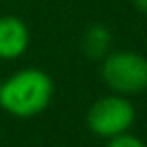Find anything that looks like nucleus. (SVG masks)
<instances>
[{
	"label": "nucleus",
	"mask_w": 147,
	"mask_h": 147,
	"mask_svg": "<svg viewBox=\"0 0 147 147\" xmlns=\"http://www.w3.org/2000/svg\"><path fill=\"white\" fill-rule=\"evenodd\" d=\"M30 46V30L14 14L0 16V60H18Z\"/></svg>",
	"instance_id": "obj_4"
},
{
	"label": "nucleus",
	"mask_w": 147,
	"mask_h": 147,
	"mask_svg": "<svg viewBox=\"0 0 147 147\" xmlns=\"http://www.w3.org/2000/svg\"><path fill=\"white\" fill-rule=\"evenodd\" d=\"M99 74L113 94L135 96L147 90V58L137 52H107L103 56Z\"/></svg>",
	"instance_id": "obj_2"
},
{
	"label": "nucleus",
	"mask_w": 147,
	"mask_h": 147,
	"mask_svg": "<svg viewBox=\"0 0 147 147\" xmlns=\"http://www.w3.org/2000/svg\"><path fill=\"white\" fill-rule=\"evenodd\" d=\"M105 147H147L137 135H131L129 131L127 133H121L117 137H111L107 139V145Z\"/></svg>",
	"instance_id": "obj_6"
},
{
	"label": "nucleus",
	"mask_w": 147,
	"mask_h": 147,
	"mask_svg": "<svg viewBox=\"0 0 147 147\" xmlns=\"http://www.w3.org/2000/svg\"><path fill=\"white\" fill-rule=\"evenodd\" d=\"M133 121H135V105L127 96L119 94H109L96 99L86 113V123L90 131L103 139L127 133Z\"/></svg>",
	"instance_id": "obj_3"
},
{
	"label": "nucleus",
	"mask_w": 147,
	"mask_h": 147,
	"mask_svg": "<svg viewBox=\"0 0 147 147\" xmlns=\"http://www.w3.org/2000/svg\"><path fill=\"white\" fill-rule=\"evenodd\" d=\"M54 98V82L40 68L18 70L2 80L0 107L12 117H36L40 115Z\"/></svg>",
	"instance_id": "obj_1"
},
{
	"label": "nucleus",
	"mask_w": 147,
	"mask_h": 147,
	"mask_svg": "<svg viewBox=\"0 0 147 147\" xmlns=\"http://www.w3.org/2000/svg\"><path fill=\"white\" fill-rule=\"evenodd\" d=\"M131 4L139 10V12H143V14H147V0H131Z\"/></svg>",
	"instance_id": "obj_7"
},
{
	"label": "nucleus",
	"mask_w": 147,
	"mask_h": 147,
	"mask_svg": "<svg viewBox=\"0 0 147 147\" xmlns=\"http://www.w3.org/2000/svg\"><path fill=\"white\" fill-rule=\"evenodd\" d=\"M111 46V32L103 24H92L82 36V52L88 58H103Z\"/></svg>",
	"instance_id": "obj_5"
},
{
	"label": "nucleus",
	"mask_w": 147,
	"mask_h": 147,
	"mask_svg": "<svg viewBox=\"0 0 147 147\" xmlns=\"http://www.w3.org/2000/svg\"><path fill=\"white\" fill-rule=\"evenodd\" d=\"M0 90H2V80H0Z\"/></svg>",
	"instance_id": "obj_8"
}]
</instances>
